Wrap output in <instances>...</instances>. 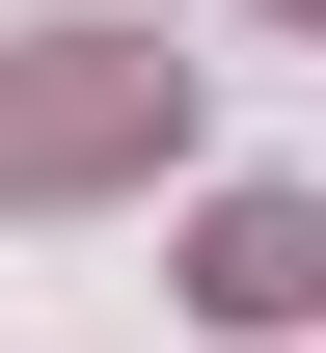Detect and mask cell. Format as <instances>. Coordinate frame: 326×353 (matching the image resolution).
<instances>
[{
    "instance_id": "cell-1",
    "label": "cell",
    "mask_w": 326,
    "mask_h": 353,
    "mask_svg": "<svg viewBox=\"0 0 326 353\" xmlns=\"http://www.w3.org/2000/svg\"><path fill=\"white\" fill-rule=\"evenodd\" d=\"M163 136H190V82L136 28H28V54H0V190H136Z\"/></svg>"
},
{
    "instance_id": "cell-2",
    "label": "cell",
    "mask_w": 326,
    "mask_h": 353,
    "mask_svg": "<svg viewBox=\"0 0 326 353\" xmlns=\"http://www.w3.org/2000/svg\"><path fill=\"white\" fill-rule=\"evenodd\" d=\"M190 299L218 326H326V190H218L190 218Z\"/></svg>"
},
{
    "instance_id": "cell-3",
    "label": "cell",
    "mask_w": 326,
    "mask_h": 353,
    "mask_svg": "<svg viewBox=\"0 0 326 353\" xmlns=\"http://www.w3.org/2000/svg\"><path fill=\"white\" fill-rule=\"evenodd\" d=\"M299 28H326V0H299Z\"/></svg>"
}]
</instances>
